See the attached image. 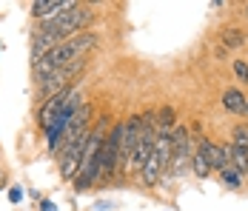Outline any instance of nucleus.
<instances>
[{
	"instance_id": "nucleus-1",
	"label": "nucleus",
	"mask_w": 248,
	"mask_h": 211,
	"mask_svg": "<svg viewBox=\"0 0 248 211\" xmlns=\"http://www.w3.org/2000/svg\"><path fill=\"white\" fill-rule=\"evenodd\" d=\"M94 46H97V34H92V32H80V34H75V37L57 43L51 51H46L43 60H37V63L31 66L34 83H40L46 74H51V71L60 69V66H69V63H75V60H83Z\"/></svg>"
},
{
	"instance_id": "nucleus-2",
	"label": "nucleus",
	"mask_w": 248,
	"mask_h": 211,
	"mask_svg": "<svg viewBox=\"0 0 248 211\" xmlns=\"http://www.w3.org/2000/svg\"><path fill=\"white\" fill-rule=\"evenodd\" d=\"M92 17H94V12H92L89 6H83V3H72L69 9L57 12L54 17L40 20V23H37V32H43V34L54 37L57 43H63V40H69V37L80 34V29H83L86 23H92Z\"/></svg>"
},
{
	"instance_id": "nucleus-3",
	"label": "nucleus",
	"mask_w": 248,
	"mask_h": 211,
	"mask_svg": "<svg viewBox=\"0 0 248 211\" xmlns=\"http://www.w3.org/2000/svg\"><path fill=\"white\" fill-rule=\"evenodd\" d=\"M86 63H89V57L75 60V63H69V66H60V69H54L51 74H46L40 83H34V86H37V103H46L51 97H57L60 92H66L69 86H75L77 77L86 69Z\"/></svg>"
},
{
	"instance_id": "nucleus-4",
	"label": "nucleus",
	"mask_w": 248,
	"mask_h": 211,
	"mask_svg": "<svg viewBox=\"0 0 248 211\" xmlns=\"http://www.w3.org/2000/svg\"><path fill=\"white\" fill-rule=\"evenodd\" d=\"M120 137H123V123L111 126V131L106 134V140L100 146V180L108 183L117 171V163H120Z\"/></svg>"
},
{
	"instance_id": "nucleus-5",
	"label": "nucleus",
	"mask_w": 248,
	"mask_h": 211,
	"mask_svg": "<svg viewBox=\"0 0 248 211\" xmlns=\"http://www.w3.org/2000/svg\"><path fill=\"white\" fill-rule=\"evenodd\" d=\"M197 151L208 160V165H211V171H223L225 165H228V157H225L223 146H217L214 140H208V137H200L197 143Z\"/></svg>"
},
{
	"instance_id": "nucleus-6",
	"label": "nucleus",
	"mask_w": 248,
	"mask_h": 211,
	"mask_svg": "<svg viewBox=\"0 0 248 211\" xmlns=\"http://www.w3.org/2000/svg\"><path fill=\"white\" fill-rule=\"evenodd\" d=\"M75 0H37V3H31V15H34V20L40 23V20H49L54 17L57 12H63V9H69Z\"/></svg>"
},
{
	"instance_id": "nucleus-7",
	"label": "nucleus",
	"mask_w": 248,
	"mask_h": 211,
	"mask_svg": "<svg viewBox=\"0 0 248 211\" xmlns=\"http://www.w3.org/2000/svg\"><path fill=\"white\" fill-rule=\"evenodd\" d=\"M160 177H163V168H160V160H157V154H154V148H151L149 160H146L143 168H140V180L151 188V186H157V183H160Z\"/></svg>"
},
{
	"instance_id": "nucleus-8",
	"label": "nucleus",
	"mask_w": 248,
	"mask_h": 211,
	"mask_svg": "<svg viewBox=\"0 0 248 211\" xmlns=\"http://www.w3.org/2000/svg\"><path fill=\"white\" fill-rule=\"evenodd\" d=\"M223 109L228 114H243V109H246V94L240 92V89H225L223 92Z\"/></svg>"
},
{
	"instance_id": "nucleus-9",
	"label": "nucleus",
	"mask_w": 248,
	"mask_h": 211,
	"mask_svg": "<svg viewBox=\"0 0 248 211\" xmlns=\"http://www.w3.org/2000/svg\"><path fill=\"white\" fill-rule=\"evenodd\" d=\"M220 40H223V46L231 51V49H243L246 46V29H240V26H225L223 34H220Z\"/></svg>"
},
{
	"instance_id": "nucleus-10",
	"label": "nucleus",
	"mask_w": 248,
	"mask_h": 211,
	"mask_svg": "<svg viewBox=\"0 0 248 211\" xmlns=\"http://www.w3.org/2000/svg\"><path fill=\"white\" fill-rule=\"evenodd\" d=\"M154 154L160 160V168L169 171V163H171V137H154Z\"/></svg>"
},
{
	"instance_id": "nucleus-11",
	"label": "nucleus",
	"mask_w": 248,
	"mask_h": 211,
	"mask_svg": "<svg viewBox=\"0 0 248 211\" xmlns=\"http://www.w3.org/2000/svg\"><path fill=\"white\" fill-rule=\"evenodd\" d=\"M231 146L248 151V123H237V126H234V131H231Z\"/></svg>"
},
{
	"instance_id": "nucleus-12",
	"label": "nucleus",
	"mask_w": 248,
	"mask_h": 211,
	"mask_svg": "<svg viewBox=\"0 0 248 211\" xmlns=\"http://www.w3.org/2000/svg\"><path fill=\"white\" fill-rule=\"evenodd\" d=\"M191 171H194L197 177H208V174H211V165H208V160H205L200 151L191 154Z\"/></svg>"
},
{
	"instance_id": "nucleus-13",
	"label": "nucleus",
	"mask_w": 248,
	"mask_h": 211,
	"mask_svg": "<svg viewBox=\"0 0 248 211\" xmlns=\"http://www.w3.org/2000/svg\"><path fill=\"white\" fill-rule=\"evenodd\" d=\"M220 180H223V183H225L228 188H234V191L243 186V177H240V174H237V171H234L231 165H225L223 171H220Z\"/></svg>"
},
{
	"instance_id": "nucleus-14",
	"label": "nucleus",
	"mask_w": 248,
	"mask_h": 211,
	"mask_svg": "<svg viewBox=\"0 0 248 211\" xmlns=\"http://www.w3.org/2000/svg\"><path fill=\"white\" fill-rule=\"evenodd\" d=\"M231 71L237 74L240 83H248V60H234V63H231Z\"/></svg>"
},
{
	"instance_id": "nucleus-15",
	"label": "nucleus",
	"mask_w": 248,
	"mask_h": 211,
	"mask_svg": "<svg viewBox=\"0 0 248 211\" xmlns=\"http://www.w3.org/2000/svg\"><path fill=\"white\" fill-rule=\"evenodd\" d=\"M9 200L17 206V203L23 200V188H20V186H12V188H9Z\"/></svg>"
},
{
	"instance_id": "nucleus-16",
	"label": "nucleus",
	"mask_w": 248,
	"mask_h": 211,
	"mask_svg": "<svg viewBox=\"0 0 248 211\" xmlns=\"http://www.w3.org/2000/svg\"><path fill=\"white\" fill-rule=\"evenodd\" d=\"M40 211H57V206L51 200H40Z\"/></svg>"
},
{
	"instance_id": "nucleus-17",
	"label": "nucleus",
	"mask_w": 248,
	"mask_h": 211,
	"mask_svg": "<svg viewBox=\"0 0 248 211\" xmlns=\"http://www.w3.org/2000/svg\"><path fill=\"white\" fill-rule=\"evenodd\" d=\"M9 186V174H6V171H3V168H0V191H3V188Z\"/></svg>"
},
{
	"instance_id": "nucleus-18",
	"label": "nucleus",
	"mask_w": 248,
	"mask_h": 211,
	"mask_svg": "<svg viewBox=\"0 0 248 211\" xmlns=\"http://www.w3.org/2000/svg\"><path fill=\"white\" fill-rule=\"evenodd\" d=\"M243 15H246V20H248V3H246V6H243Z\"/></svg>"
},
{
	"instance_id": "nucleus-19",
	"label": "nucleus",
	"mask_w": 248,
	"mask_h": 211,
	"mask_svg": "<svg viewBox=\"0 0 248 211\" xmlns=\"http://www.w3.org/2000/svg\"><path fill=\"white\" fill-rule=\"evenodd\" d=\"M243 114H246V117H248V97H246V109H243Z\"/></svg>"
},
{
	"instance_id": "nucleus-20",
	"label": "nucleus",
	"mask_w": 248,
	"mask_h": 211,
	"mask_svg": "<svg viewBox=\"0 0 248 211\" xmlns=\"http://www.w3.org/2000/svg\"><path fill=\"white\" fill-rule=\"evenodd\" d=\"M0 49H3V46H0Z\"/></svg>"
}]
</instances>
